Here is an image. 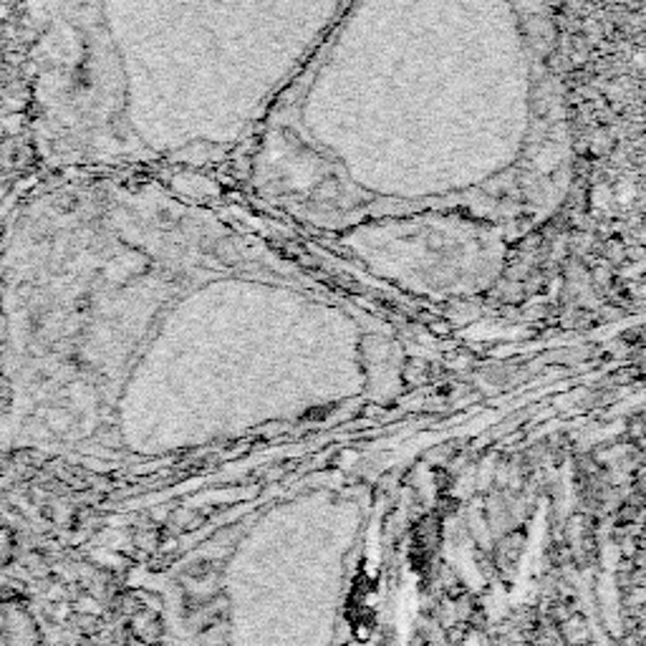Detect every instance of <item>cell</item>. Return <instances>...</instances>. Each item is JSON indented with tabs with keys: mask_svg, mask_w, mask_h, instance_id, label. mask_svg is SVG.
Masks as SVG:
<instances>
[{
	"mask_svg": "<svg viewBox=\"0 0 646 646\" xmlns=\"http://www.w3.org/2000/svg\"><path fill=\"white\" fill-rule=\"evenodd\" d=\"M543 0H353L248 152L250 185L311 220L505 218L568 172Z\"/></svg>",
	"mask_w": 646,
	"mask_h": 646,
	"instance_id": "cell-1",
	"label": "cell"
},
{
	"mask_svg": "<svg viewBox=\"0 0 646 646\" xmlns=\"http://www.w3.org/2000/svg\"><path fill=\"white\" fill-rule=\"evenodd\" d=\"M353 0H15L48 172L210 167L255 145Z\"/></svg>",
	"mask_w": 646,
	"mask_h": 646,
	"instance_id": "cell-2",
	"label": "cell"
}]
</instances>
